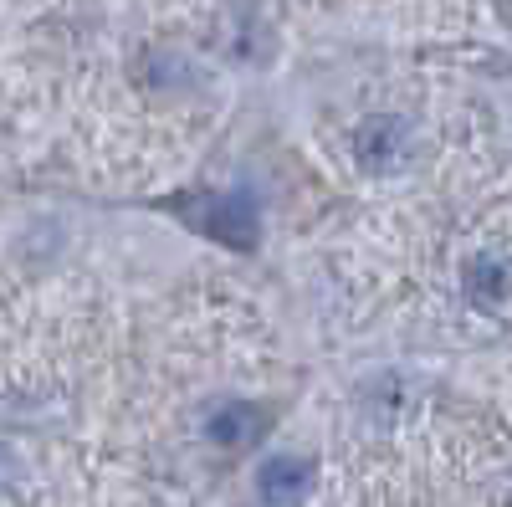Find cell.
I'll return each mask as SVG.
<instances>
[{
  "label": "cell",
  "mask_w": 512,
  "mask_h": 507,
  "mask_svg": "<svg viewBox=\"0 0 512 507\" xmlns=\"http://www.w3.org/2000/svg\"><path fill=\"white\" fill-rule=\"evenodd\" d=\"M180 216H185L195 231H205L210 241L231 246V251H251V246H256V236H262L256 205H251L246 195H216V190H205V195L185 200Z\"/></svg>",
  "instance_id": "1"
},
{
  "label": "cell",
  "mask_w": 512,
  "mask_h": 507,
  "mask_svg": "<svg viewBox=\"0 0 512 507\" xmlns=\"http://www.w3.org/2000/svg\"><path fill=\"white\" fill-rule=\"evenodd\" d=\"M262 431H267V410L251 405V400H226L205 415V436L221 451H246V446L262 441Z\"/></svg>",
  "instance_id": "3"
},
{
  "label": "cell",
  "mask_w": 512,
  "mask_h": 507,
  "mask_svg": "<svg viewBox=\"0 0 512 507\" xmlns=\"http://www.w3.org/2000/svg\"><path fill=\"white\" fill-rule=\"evenodd\" d=\"M410 149H415V134L395 113H369L354 129V164L364 175H400L410 164Z\"/></svg>",
  "instance_id": "2"
},
{
  "label": "cell",
  "mask_w": 512,
  "mask_h": 507,
  "mask_svg": "<svg viewBox=\"0 0 512 507\" xmlns=\"http://www.w3.org/2000/svg\"><path fill=\"white\" fill-rule=\"evenodd\" d=\"M256 492H262L267 507H297L313 492V461L303 456H272L256 472Z\"/></svg>",
  "instance_id": "4"
},
{
  "label": "cell",
  "mask_w": 512,
  "mask_h": 507,
  "mask_svg": "<svg viewBox=\"0 0 512 507\" xmlns=\"http://www.w3.org/2000/svg\"><path fill=\"white\" fill-rule=\"evenodd\" d=\"M16 472H21V461H16V451H11V446H0V492H6V487L16 482Z\"/></svg>",
  "instance_id": "6"
},
{
  "label": "cell",
  "mask_w": 512,
  "mask_h": 507,
  "mask_svg": "<svg viewBox=\"0 0 512 507\" xmlns=\"http://www.w3.org/2000/svg\"><path fill=\"white\" fill-rule=\"evenodd\" d=\"M461 287L466 298H472L477 308H497L512 298V257H502V251H477L472 262H466L461 272Z\"/></svg>",
  "instance_id": "5"
}]
</instances>
